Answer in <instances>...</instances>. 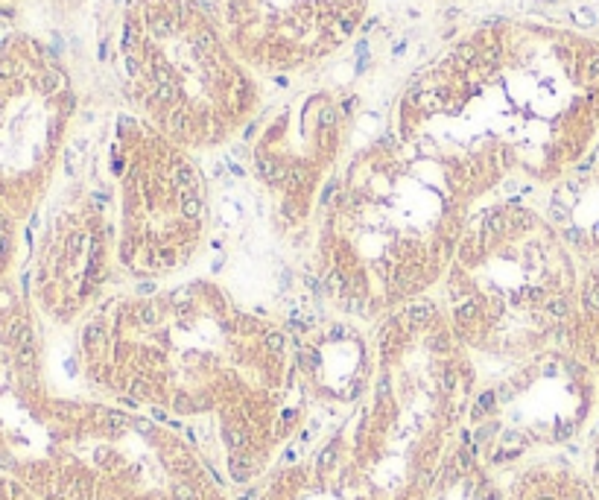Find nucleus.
I'll list each match as a JSON object with an SVG mask.
<instances>
[{"label":"nucleus","instance_id":"obj_1","mask_svg":"<svg viewBox=\"0 0 599 500\" xmlns=\"http://www.w3.org/2000/svg\"><path fill=\"white\" fill-rule=\"evenodd\" d=\"M76 369L91 395L205 436L237 486L278 462L310 410L293 328L196 272L114 290L76 325Z\"/></svg>","mask_w":599,"mask_h":500},{"label":"nucleus","instance_id":"obj_2","mask_svg":"<svg viewBox=\"0 0 599 500\" xmlns=\"http://www.w3.org/2000/svg\"><path fill=\"white\" fill-rule=\"evenodd\" d=\"M582 258L523 190L471 214L435 292L476 372L468 439L515 465L567 442L593 395L599 342L582 316Z\"/></svg>","mask_w":599,"mask_h":500},{"label":"nucleus","instance_id":"obj_3","mask_svg":"<svg viewBox=\"0 0 599 500\" xmlns=\"http://www.w3.org/2000/svg\"><path fill=\"white\" fill-rule=\"evenodd\" d=\"M389 132L439 158L479 205L509 187H556L599 143V38L485 21L406 82Z\"/></svg>","mask_w":599,"mask_h":500},{"label":"nucleus","instance_id":"obj_4","mask_svg":"<svg viewBox=\"0 0 599 500\" xmlns=\"http://www.w3.org/2000/svg\"><path fill=\"white\" fill-rule=\"evenodd\" d=\"M474 196L439 158L386 132L351 153L307 240L319 305L377 325L439 292Z\"/></svg>","mask_w":599,"mask_h":500},{"label":"nucleus","instance_id":"obj_5","mask_svg":"<svg viewBox=\"0 0 599 500\" xmlns=\"http://www.w3.org/2000/svg\"><path fill=\"white\" fill-rule=\"evenodd\" d=\"M117 56L129 111L196 155L246 135L263 111L260 76L202 0H129Z\"/></svg>","mask_w":599,"mask_h":500},{"label":"nucleus","instance_id":"obj_6","mask_svg":"<svg viewBox=\"0 0 599 500\" xmlns=\"http://www.w3.org/2000/svg\"><path fill=\"white\" fill-rule=\"evenodd\" d=\"M102 181L123 287L190 275L213 231V199L199 155L123 111L108 135Z\"/></svg>","mask_w":599,"mask_h":500},{"label":"nucleus","instance_id":"obj_7","mask_svg":"<svg viewBox=\"0 0 599 500\" xmlns=\"http://www.w3.org/2000/svg\"><path fill=\"white\" fill-rule=\"evenodd\" d=\"M354 123V94L319 85L263 109L249 126L251 179L284 240L307 246L321 202L351 158Z\"/></svg>","mask_w":599,"mask_h":500},{"label":"nucleus","instance_id":"obj_8","mask_svg":"<svg viewBox=\"0 0 599 500\" xmlns=\"http://www.w3.org/2000/svg\"><path fill=\"white\" fill-rule=\"evenodd\" d=\"M76 117V88L65 62L29 32L0 44V214L15 225L35 214Z\"/></svg>","mask_w":599,"mask_h":500},{"label":"nucleus","instance_id":"obj_9","mask_svg":"<svg viewBox=\"0 0 599 500\" xmlns=\"http://www.w3.org/2000/svg\"><path fill=\"white\" fill-rule=\"evenodd\" d=\"M120 287L108 190L102 179H91L76 184L44 225L32 298L50 325L70 328Z\"/></svg>","mask_w":599,"mask_h":500},{"label":"nucleus","instance_id":"obj_10","mask_svg":"<svg viewBox=\"0 0 599 500\" xmlns=\"http://www.w3.org/2000/svg\"><path fill=\"white\" fill-rule=\"evenodd\" d=\"M371 0H216L234 53L260 79L310 73L348 47Z\"/></svg>","mask_w":599,"mask_h":500},{"label":"nucleus","instance_id":"obj_11","mask_svg":"<svg viewBox=\"0 0 599 500\" xmlns=\"http://www.w3.org/2000/svg\"><path fill=\"white\" fill-rule=\"evenodd\" d=\"M506 474L509 480L497 500H599L585 477L553 457H535Z\"/></svg>","mask_w":599,"mask_h":500},{"label":"nucleus","instance_id":"obj_12","mask_svg":"<svg viewBox=\"0 0 599 500\" xmlns=\"http://www.w3.org/2000/svg\"><path fill=\"white\" fill-rule=\"evenodd\" d=\"M15 231H18V225L0 214V284H3V278H6V269H9V264H12Z\"/></svg>","mask_w":599,"mask_h":500}]
</instances>
